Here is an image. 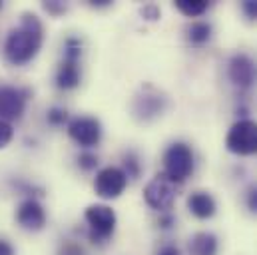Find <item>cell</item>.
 <instances>
[{
    "instance_id": "obj_29",
    "label": "cell",
    "mask_w": 257,
    "mask_h": 255,
    "mask_svg": "<svg viewBox=\"0 0 257 255\" xmlns=\"http://www.w3.org/2000/svg\"><path fill=\"white\" fill-rule=\"evenodd\" d=\"M0 255H16L14 245L8 239H2V237H0Z\"/></svg>"
},
{
    "instance_id": "obj_13",
    "label": "cell",
    "mask_w": 257,
    "mask_h": 255,
    "mask_svg": "<svg viewBox=\"0 0 257 255\" xmlns=\"http://www.w3.org/2000/svg\"><path fill=\"white\" fill-rule=\"evenodd\" d=\"M56 88L62 92L76 90L82 82V72H80V62H72V60H62L56 68V76H54Z\"/></svg>"
},
{
    "instance_id": "obj_23",
    "label": "cell",
    "mask_w": 257,
    "mask_h": 255,
    "mask_svg": "<svg viewBox=\"0 0 257 255\" xmlns=\"http://www.w3.org/2000/svg\"><path fill=\"white\" fill-rule=\"evenodd\" d=\"M56 255H86V251H84V247H82L80 243H76V241H64V243H60Z\"/></svg>"
},
{
    "instance_id": "obj_18",
    "label": "cell",
    "mask_w": 257,
    "mask_h": 255,
    "mask_svg": "<svg viewBox=\"0 0 257 255\" xmlns=\"http://www.w3.org/2000/svg\"><path fill=\"white\" fill-rule=\"evenodd\" d=\"M84 54V42L78 36H68L62 48V60H72V62H80Z\"/></svg>"
},
{
    "instance_id": "obj_22",
    "label": "cell",
    "mask_w": 257,
    "mask_h": 255,
    "mask_svg": "<svg viewBox=\"0 0 257 255\" xmlns=\"http://www.w3.org/2000/svg\"><path fill=\"white\" fill-rule=\"evenodd\" d=\"M140 14H142V18H144V20H148V22H156V20H160L162 10H160V6H158V4L150 2V4H144V6L140 8Z\"/></svg>"
},
{
    "instance_id": "obj_19",
    "label": "cell",
    "mask_w": 257,
    "mask_h": 255,
    "mask_svg": "<svg viewBox=\"0 0 257 255\" xmlns=\"http://www.w3.org/2000/svg\"><path fill=\"white\" fill-rule=\"evenodd\" d=\"M46 122H48L52 128L68 126V122H70V114H68V110L62 108V106H52V108L46 112Z\"/></svg>"
},
{
    "instance_id": "obj_12",
    "label": "cell",
    "mask_w": 257,
    "mask_h": 255,
    "mask_svg": "<svg viewBox=\"0 0 257 255\" xmlns=\"http://www.w3.org/2000/svg\"><path fill=\"white\" fill-rule=\"evenodd\" d=\"M186 205H188V209H190L193 217L201 219V221H207L217 213V201L209 191H192L186 199Z\"/></svg>"
},
{
    "instance_id": "obj_3",
    "label": "cell",
    "mask_w": 257,
    "mask_h": 255,
    "mask_svg": "<svg viewBox=\"0 0 257 255\" xmlns=\"http://www.w3.org/2000/svg\"><path fill=\"white\" fill-rule=\"evenodd\" d=\"M164 174L178 186L186 184L195 172V154L193 148L186 142H172L164 152Z\"/></svg>"
},
{
    "instance_id": "obj_28",
    "label": "cell",
    "mask_w": 257,
    "mask_h": 255,
    "mask_svg": "<svg viewBox=\"0 0 257 255\" xmlns=\"http://www.w3.org/2000/svg\"><path fill=\"white\" fill-rule=\"evenodd\" d=\"M156 255H182V249L176 243H164L158 247Z\"/></svg>"
},
{
    "instance_id": "obj_15",
    "label": "cell",
    "mask_w": 257,
    "mask_h": 255,
    "mask_svg": "<svg viewBox=\"0 0 257 255\" xmlns=\"http://www.w3.org/2000/svg\"><path fill=\"white\" fill-rule=\"evenodd\" d=\"M213 36V26L205 20H195L192 22L188 28H186V40L192 44V46H203L211 40Z\"/></svg>"
},
{
    "instance_id": "obj_9",
    "label": "cell",
    "mask_w": 257,
    "mask_h": 255,
    "mask_svg": "<svg viewBox=\"0 0 257 255\" xmlns=\"http://www.w3.org/2000/svg\"><path fill=\"white\" fill-rule=\"evenodd\" d=\"M66 132H68V138L84 150H92V148L100 146L102 136H104L100 120L94 118V116H76V118H72L66 126Z\"/></svg>"
},
{
    "instance_id": "obj_30",
    "label": "cell",
    "mask_w": 257,
    "mask_h": 255,
    "mask_svg": "<svg viewBox=\"0 0 257 255\" xmlns=\"http://www.w3.org/2000/svg\"><path fill=\"white\" fill-rule=\"evenodd\" d=\"M88 4H90L92 8H104V6H110L112 0H90Z\"/></svg>"
},
{
    "instance_id": "obj_17",
    "label": "cell",
    "mask_w": 257,
    "mask_h": 255,
    "mask_svg": "<svg viewBox=\"0 0 257 255\" xmlns=\"http://www.w3.org/2000/svg\"><path fill=\"white\" fill-rule=\"evenodd\" d=\"M122 170H124V174H126V178H128V182H136V180H140V176H142V162H140V156H138V152H134V150H128V152H124V156H122Z\"/></svg>"
},
{
    "instance_id": "obj_6",
    "label": "cell",
    "mask_w": 257,
    "mask_h": 255,
    "mask_svg": "<svg viewBox=\"0 0 257 255\" xmlns=\"http://www.w3.org/2000/svg\"><path fill=\"white\" fill-rule=\"evenodd\" d=\"M180 186L174 184L164 172L156 174L144 188V201L154 209V211H172L176 199H178Z\"/></svg>"
},
{
    "instance_id": "obj_31",
    "label": "cell",
    "mask_w": 257,
    "mask_h": 255,
    "mask_svg": "<svg viewBox=\"0 0 257 255\" xmlns=\"http://www.w3.org/2000/svg\"><path fill=\"white\" fill-rule=\"evenodd\" d=\"M2 6H4V4H2V2H0V10H2Z\"/></svg>"
},
{
    "instance_id": "obj_1",
    "label": "cell",
    "mask_w": 257,
    "mask_h": 255,
    "mask_svg": "<svg viewBox=\"0 0 257 255\" xmlns=\"http://www.w3.org/2000/svg\"><path fill=\"white\" fill-rule=\"evenodd\" d=\"M44 44V26L32 12H22L20 24L12 28L4 40V58L12 66L32 62Z\"/></svg>"
},
{
    "instance_id": "obj_5",
    "label": "cell",
    "mask_w": 257,
    "mask_h": 255,
    "mask_svg": "<svg viewBox=\"0 0 257 255\" xmlns=\"http://www.w3.org/2000/svg\"><path fill=\"white\" fill-rule=\"evenodd\" d=\"M225 150L233 156L247 158L257 154V120H235L225 136Z\"/></svg>"
},
{
    "instance_id": "obj_7",
    "label": "cell",
    "mask_w": 257,
    "mask_h": 255,
    "mask_svg": "<svg viewBox=\"0 0 257 255\" xmlns=\"http://www.w3.org/2000/svg\"><path fill=\"white\" fill-rule=\"evenodd\" d=\"M227 80L241 92L251 90L257 86V60L247 52H235L227 60Z\"/></svg>"
},
{
    "instance_id": "obj_20",
    "label": "cell",
    "mask_w": 257,
    "mask_h": 255,
    "mask_svg": "<svg viewBox=\"0 0 257 255\" xmlns=\"http://www.w3.org/2000/svg\"><path fill=\"white\" fill-rule=\"evenodd\" d=\"M76 164H78V168H80L82 172H94V170H98V166H100V158H98L94 152L84 150L82 154H78Z\"/></svg>"
},
{
    "instance_id": "obj_21",
    "label": "cell",
    "mask_w": 257,
    "mask_h": 255,
    "mask_svg": "<svg viewBox=\"0 0 257 255\" xmlns=\"http://www.w3.org/2000/svg\"><path fill=\"white\" fill-rule=\"evenodd\" d=\"M243 203H245V207H247V211H249V213L257 215V182L255 184H251V186L245 190Z\"/></svg>"
},
{
    "instance_id": "obj_10",
    "label": "cell",
    "mask_w": 257,
    "mask_h": 255,
    "mask_svg": "<svg viewBox=\"0 0 257 255\" xmlns=\"http://www.w3.org/2000/svg\"><path fill=\"white\" fill-rule=\"evenodd\" d=\"M30 98V92L26 88L18 86H0V120L4 122H16L24 116L26 102Z\"/></svg>"
},
{
    "instance_id": "obj_4",
    "label": "cell",
    "mask_w": 257,
    "mask_h": 255,
    "mask_svg": "<svg viewBox=\"0 0 257 255\" xmlns=\"http://www.w3.org/2000/svg\"><path fill=\"white\" fill-rule=\"evenodd\" d=\"M168 106H170L168 96L158 88H154L152 84H146L132 100V114L138 122H154L156 118L166 114Z\"/></svg>"
},
{
    "instance_id": "obj_8",
    "label": "cell",
    "mask_w": 257,
    "mask_h": 255,
    "mask_svg": "<svg viewBox=\"0 0 257 255\" xmlns=\"http://www.w3.org/2000/svg\"><path fill=\"white\" fill-rule=\"evenodd\" d=\"M128 184L130 182L122 168H118V166H106V168H102V170L96 172V178L92 182V188H94V193L100 199L112 201V199H118L126 191Z\"/></svg>"
},
{
    "instance_id": "obj_14",
    "label": "cell",
    "mask_w": 257,
    "mask_h": 255,
    "mask_svg": "<svg viewBox=\"0 0 257 255\" xmlns=\"http://www.w3.org/2000/svg\"><path fill=\"white\" fill-rule=\"evenodd\" d=\"M190 255H217L219 253V239L213 231H197L188 241Z\"/></svg>"
},
{
    "instance_id": "obj_16",
    "label": "cell",
    "mask_w": 257,
    "mask_h": 255,
    "mask_svg": "<svg viewBox=\"0 0 257 255\" xmlns=\"http://www.w3.org/2000/svg\"><path fill=\"white\" fill-rule=\"evenodd\" d=\"M174 6L186 18H197V16H203L207 12L209 2L207 0H176Z\"/></svg>"
},
{
    "instance_id": "obj_27",
    "label": "cell",
    "mask_w": 257,
    "mask_h": 255,
    "mask_svg": "<svg viewBox=\"0 0 257 255\" xmlns=\"http://www.w3.org/2000/svg\"><path fill=\"white\" fill-rule=\"evenodd\" d=\"M42 6H44V10H46L48 14H52V16H60V14L66 12V4H62V2H44Z\"/></svg>"
},
{
    "instance_id": "obj_2",
    "label": "cell",
    "mask_w": 257,
    "mask_h": 255,
    "mask_svg": "<svg viewBox=\"0 0 257 255\" xmlns=\"http://www.w3.org/2000/svg\"><path fill=\"white\" fill-rule=\"evenodd\" d=\"M84 221H86V237L92 245H104L112 239L118 215L112 205L108 203H92L84 209Z\"/></svg>"
},
{
    "instance_id": "obj_26",
    "label": "cell",
    "mask_w": 257,
    "mask_h": 255,
    "mask_svg": "<svg viewBox=\"0 0 257 255\" xmlns=\"http://www.w3.org/2000/svg\"><path fill=\"white\" fill-rule=\"evenodd\" d=\"M176 215L172 213V211H164V213H160L158 215V221H156V225L162 229V231H168V229H172V227H176Z\"/></svg>"
},
{
    "instance_id": "obj_11",
    "label": "cell",
    "mask_w": 257,
    "mask_h": 255,
    "mask_svg": "<svg viewBox=\"0 0 257 255\" xmlns=\"http://www.w3.org/2000/svg\"><path fill=\"white\" fill-rule=\"evenodd\" d=\"M14 217H16V223H18L22 229L32 231V233L42 231V229L46 227V221H48L46 209H44V205H42L36 197H26V199H22V201L18 203V207H16Z\"/></svg>"
},
{
    "instance_id": "obj_24",
    "label": "cell",
    "mask_w": 257,
    "mask_h": 255,
    "mask_svg": "<svg viewBox=\"0 0 257 255\" xmlns=\"http://www.w3.org/2000/svg\"><path fill=\"white\" fill-rule=\"evenodd\" d=\"M12 138H14V128H12V124L0 120V150H4L12 142Z\"/></svg>"
},
{
    "instance_id": "obj_25",
    "label": "cell",
    "mask_w": 257,
    "mask_h": 255,
    "mask_svg": "<svg viewBox=\"0 0 257 255\" xmlns=\"http://www.w3.org/2000/svg\"><path fill=\"white\" fill-rule=\"evenodd\" d=\"M239 10L249 22H257V0H243L239 4Z\"/></svg>"
}]
</instances>
